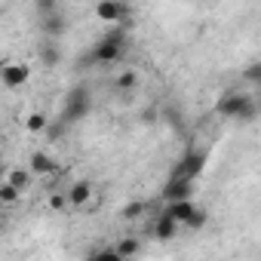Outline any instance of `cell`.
<instances>
[{
  "label": "cell",
  "mask_w": 261,
  "mask_h": 261,
  "mask_svg": "<svg viewBox=\"0 0 261 261\" xmlns=\"http://www.w3.org/2000/svg\"><path fill=\"white\" fill-rule=\"evenodd\" d=\"M215 114H218V117H227V120H237V123H246V120H255V117H258V105H255L252 95L224 92V95L215 101Z\"/></svg>",
  "instance_id": "obj_1"
},
{
  "label": "cell",
  "mask_w": 261,
  "mask_h": 261,
  "mask_svg": "<svg viewBox=\"0 0 261 261\" xmlns=\"http://www.w3.org/2000/svg\"><path fill=\"white\" fill-rule=\"evenodd\" d=\"M123 49H126V25H114V28L95 43L92 59L111 65V62H120V59H123Z\"/></svg>",
  "instance_id": "obj_2"
},
{
  "label": "cell",
  "mask_w": 261,
  "mask_h": 261,
  "mask_svg": "<svg viewBox=\"0 0 261 261\" xmlns=\"http://www.w3.org/2000/svg\"><path fill=\"white\" fill-rule=\"evenodd\" d=\"M89 108H92V95H89V89H86V86H77V89H71V92L65 95V108H62V126H71V123L83 120V117L89 114Z\"/></svg>",
  "instance_id": "obj_3"
},
{
  "label": "cell",
  "mask_w": 261,
  "mask_h": 261,
  "mask_svg": "<svg viewBox=\"0 0 261 261\" xmlns=\"http://www.w3.org/2000/svg\"><path fill=\"white\" fill-rule=\"evenodd\" d=\"M206 169V154L203 151H185V157L172 166L169 178H185V181H197Z\"/></svg>",
  "instance_id": "obj_4"
},
{
  "label": "cell",
  "mask_w": 261,
  "mask_h": 261,
  "mask_svg": "<svg viewBox=\"0 0 261 261\" xmlns=\"http://www.w3.org/2000/svg\"><path fill=\"white\" fill-rule=\"evenodd\" d=\"M129 10L126 4H120V0H101V4H95V19L108 22V25H126L129 22Z\"/></svg>",
  "instance_id": "obj_5"
},
{
  "label": "cell",
  "mask_w": 261,
  "mask_h": 261,
  "mask_svg": "<svg viewBox=\"0 0 261 261\" xmlns=\"http://www.w3.org/2000/svg\"><path fill=\"white\" fill-rule=\"evenodd\" d=\"M31 80V68L25 62H4L0 65V83L7 89H19Z\"/></svg>",
  "instance_id": "obj_6"
},
{
  "label": "cell",
  "mask_w": 261,
  "mask_h": 261,
  "mask_svg": "<svg viewBox=\"0 0 261 261\" xmlns=\"http://www.w3.org/2000/svg\"><path fill=\"white\" fill-rule=\"evenodd\" d=\"M163 203H178V200H194V181H185V178H169L160 191Z\"/></svg>",
  "instance_id": "obj_7"
},
{
  "label": "cell",
  "mask_w": 261,
  "mask_h": 261,
  "mask_svg": "<svg viewBox=\"0 0 261 261\" xmlns=\"http://www.w3.org/2000/svg\"><path fill=\"white\" fill-rule=\"evenodd\" d=\"M89 197H92V181H86V178L74 181V185L68 188V194H65L68 206H74V209H86V206H89Z\"/></svg>",
  "instance_id": "obj_8"
},
{
  "label": "cell",
  "mask_w": 261,
  "mask_h": 261,
  "mask_svg": "<svg viewBox=\"0 0 261 261\" xmlns=\"http://www.w3.org/2000/svg\"><path fill=\"white\" fill-rule=\"evenodd\" d=\"M28 172L31 175H53V172H59V163L46 151H34L31 160H28Z\"/></svg>",
  "instance_id": "obj_9"
},
{
  "label": "cell",
  "mask_w": 261,
  "mask_h": 261,
  "mask_svg": "<svg viewBox=\"0 0 261 261\" xmlns=\"http://www.w3.org/2000/svg\"><path fill=\"white\" fill-rule=\"evenodd\" d=\"M194 209H197L194 200H178V203H166V212L163 215H169L175 224H188V218L194 215Z\"/></svg>",
  "instance_id": "obj_10"
},
{
  "label": "cell",
  "mask_w": 261,
  "mask_h": 261,
  "mask_svg": "<svg viewBox=\"0 0 261 261\" xmlns=\"http://www.w3.org/2000/svg\"><path fill=\"white\" fill-rule=\"evenodd\" d=\"M40 31H43L49 40H56V37H62V34L68 31V19H65L62 13H53V16L40 19Z\"/></svg>",
  "instance_id": "obj_11"
},
{
  "label": "cell",
  "mask_w": 261,
  "mask_h": 261,
  "mask_svg": "<svg viewBox=\"0 0 261 261\" xmlns=\"http://www.w3.org/2000/svg\"><path fill=\"white\" fill-rule=\"evenodd\" d=\"M139 83H142V77H139V71H133V68H126V71H120V74L114 77V86H117L120 92H133V89H139Z\"/></svg>",
  "instance_id": "obj_12"
},
{
  "label": "cell",
  "mask_w": 261,
  "mask_h": 261,
  "mask_svg": "<svg viewBox=\"0 0 261 261\" xmlns=\"http://www.w3.org/2000/svg\"><path fill=\"white\" fill-rule=\"evenodd\" d=\"M175 233H178V224H175L169 215H160V218L154 221V237H157V240H163V243H166V240H172Z\"/></svg>",
  "instance_id": "obj_13"
},
{
  "label": "cell",
  "mask_w": 261,
  "mask_h": 261,
  "mask_svg": "<svg viewBox=\"0 0 261 261\" xmlns=\"http://www.w3.org/2000/svg\"><path fill=\"white\" fill-rule=\"evenodd\" d=\"M7 185L16 188L19 194H25V191L31 188V172H28V169H10V172H7Z\"/></svg>",
  "instance_id": "obj_14"
},
{
  "label": "cell",
  "mask_w": 261,
  "mask_h": 261,
  "mask_svg": "<svg viewBox=\"0 0 261 261\" xmlns=\"http://www.w3.org/2000/svg\"><path fill=\"white\" fill-rule=\"evenodd\" d=\"M114 252H117V255H120L123 261H126V258H136V255L142 252V243H139L136 237H123V240H120V243L114 246Z\"/></svg>",
  "instance_id": "obj_15"
},
{
  "label": "cell",
  "mask_w": 261,
  "mask_h": 261,
  "mask_svg": "<svg viewBox=\"0 0 261 261\" xmlns=\"http://www.w3.org/2000/svg\"><path fill=\"white\" fill-rule=\"evenodd\" d=\"M40 62H43L46 68H56V65L62 62V49H59L56 40H46V43L40 46Z\"/></svg>",
  "instance_id": "obj_16"
},
{
  "label": "cell",
  "mask_w": 261,
  "mask_h": 261,
  "mask_svg": "<svg viewBox=\"0 0 261 261\" xmlns=\"http://www.w3.org/2000/svg\"><path fill=\"white\" fill-rule=\"evenodd\" d=\"M46 126H49V117L43 111H31L25 117V129H28V133H46Z\"/></svg>",
  "instance_id": "obj_17"
},
{
  "label": "cell",
  "mask_w": 261,
  "mask_h": 261,
  "mask_svg": "<svg viewBox=\"0 0 261 261\" xmlns=\"http://www.w3.org/2000/svg\"><path fill=\"white\" fill-rule=\"evenodd\" d=\"M145 209H148V206H145L142 200H129V203L123 206V218H126V221H136V218L145 215Z\"/></svg>",
  "instance_id": "obj_18"
},
{
  "label": "cell",
  "mask_w": 261,
  "mask_h": 261,
  "mask_svg": "<svg viewBox=\"0 0 261 261\" xmlns=\"http://www.w3.org/2000/svg\"><path fill=\"white\" fill-rule=\"evenodd\" d=\"M19 200H22V194H19L16 188H10L7 181L0 185V206H16Z\"/></svg>",
  "instance_id": "obj_19"
},
{
  "label": "cell",
  "mask_w": 261,
  "mask_h": 261,
  "mask_svg": "<svg viewBox=\"0 0 261 261\" xmlns=\"http://www.w3.org/2000/svg\"><path fill=\"white\" fill-rule=\"evenodd\" d=\"M86 261H123V258L114 252V246H98V249H95Z\"/></svg>",
  "instance_id": "obj_20"
},
{
  "label": "cell",
  "mask_w": 261,
  "mask_h": 261,
  "mask_svg": "<svg viewBox=\"0 0 261 261\" xmlns=\"http://www.w3.org/2000/svg\"><path fill=\"white\" fill-rule=\"evenodd\" d=\"M206 221H209V212H206L203 206H197V209H194V215L188 218V224H185V227H191V230H200V227H206Z\"/></svg>",
  "instance_id": "obj_21"
},
{
  "label": "cell",
  "mask_w": 261,
  "mask_h": 261,
  "mask_svg": "<svg viewBox=\"0 0 261 261\" xmlns=\"http://www.w3.org/2000/svg\"><path fill=\"white\" fill-rule=\"evenodd\" d=\"M157 114H160V120H163L169 129H178V126H181V114H178L175 108H163V111H157Z\"/></svg>",
  "instance_id": "obj_22"
},
{
  "label": "cell",
  "mask_w": 261,
  "mask_h": 261,
  "mask_svg": "<svg viewBox=\"0 0 261 261\" xmlns=\"http://www.w3.org/2000/svg\"><path fill=\"white\" fill-rule=\"evenodd\" d=\"M37 13H40V19H46V16H53V13H59V4H56V0H40V4H37Z\"/></svg>",
  "instance_id": "obj_23"
},
{
  "label": "cell",
  "mask_w": 261,
  "mask_h": 261,
  "mask_svg": "<svg viewBox=\"0 0 261 261\" xmlns=\"http://www.w3.org/2000/svg\"><path fill=\"white\" fill-rule=\"evenodd\" d=\"M68 206V200H65V194H53L49 197V209H56V212H62Z\"/></svg>",
  "instance_id": "obj_24"
},
{
  "label": "cell",
  "mask_w": 261,
  "mask_h": 261,
  "mask_svg": "<svg viewBox=\"0 0 261 261\" xmlns=\"http://www.w3.org/2000/svg\"><path fill=\"white\" fill-rule=\"evenodd\" d=\"M157 117H160V114H157V108H148V111L142 114V123H145V126H151V123H154Z\"/></svg>",
  "instance_id": "obj_25"
},
{
  "label": "cell",
  "mask_w": 261,
  "mask_h": 261,
  "mask_svg": "<svg viewBox=\"0 0 261 261\" xmlns=\"http://www.w3.org/2000/svg\"><path fill=\"white\" fill-rule=\"evenodd\" d=\"M258 71H261V68H258V65H252V68L246 71V80H258Z\"/></svg>",
  "instance_id": "obj_26"
},
{
  "label": "cell",
  "mask_w": 261,
  "mask_h": 261,
  "mask_svg": "<svg viewBox=\"0 0 261 261\" xmlns=\"http://www.w3.org/2000/svg\"><path fill=\"white\" fill-rule=\"evenodd\" d=\"M0 227H4V215H0Z\"/></svg>",
  "instance_id": "obj_27"
},
{
  "label": "cell",
  "mask_w": 261,
  "mask_h": 261,
  "mask_svg": "<svg viewBox=\"0 0 261 261\" xmlns=\"http://www.w3.org/2000/svg\"><path fill=\"white\" fill-rule=\"evenodd\" d=\"M0 172H4V166H0Z\"/></svg>",
  "instance_id": "obj_28"
}]
</instances>
